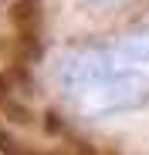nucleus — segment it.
I'll return each instance as SVG.
<instances>
[{
  "instance_id": "obj_1",
  "label": "nucleus",
  "mask_w": 149,
  "mask_h": 155,
  "mask_svg": "<svg viewBox=\"0 0 149 155\" xmlns=\"http://www.w3.org/2000/svg\"><path fill=\"white\" fill-rule=\"evenodd\" d=\"M54 84L85 118H115L149 105V27L61 51Z\"/></svg>"
},
{
  "instance_id": "obj_2",
  "label": "nucleus",
  "mask_w": 149,
  "mask_h": 155,
  "mask_svg": "<svg viewBox=\"0 0 149 155\" xmlns=\"http://www.w3.org/2000/svg\"><path fill=\"white\" fill-rule=\"evenodd\" d=\"M92 7H98V10H112V7H119V4H126V0H88Z\"/></svg>"
}]
</instances>
